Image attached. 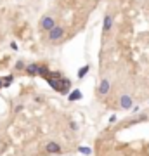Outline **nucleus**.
Listing matches in <instances>:
<instances>
[{
	"mask_svg": "<svg viewBox=\"0 0 149 156\" xmlns=\"http://www.w3.org/2000/svg\"><path fill=\"white\" fill-rule=\"evenodd\" d=\"M63 35H64V30L61 26H56L52 31H49V40L50 42H59L63 38Z\"/></svg>",
	"mask_w": 149,
	"mask_h": 156,
	"instance_id": "obj_1",
	"label": "nucleus"
},
{
	"mask_svg": "<svg viewBox=\"0 0 149 156\" xmlns=\"http://www.w3.org/2000/svg\"><path fill=\"white\" fill-rule=\"evenodd\" d=\"M42 28L47 30V31H52V30L56 28V21H54L52 17H49V16H45L42 19Z\"/></svg>",
	"mask_w": 149,
	"mask_h": 156,
	"instance_id": "obj_2",
	"label": "nucleus"
},
{
	"mask_svg": "<svg viewBox=\"0 0 149 156\" xmlns=\"http://www.w3.org/2000/svg\"><path fill=\"white\" fill-rule=\"evenodd\" d=\"M120 106H121V109H130V106H132V97L130 95H121Z\"/></svg>",
	"mask_w": 149,
	"mask_h": 156,
	"instance_id": "obj_3",
	"label": "nucleus"
},
{
	"mask_svg": "<svg viewBox=\"0 0 149 156\" xmlns=\"http://www.w3.org/2000/svg\"><path fill=\"white\" fill-rule=\"evenodd\" d=\"M45 151L47 153H61V144H57V142H49L47 146H45Z\"/></svg>",
	"mask_w": 149,
	"mask_h": 156,
	"instance_id": "obj_4",
	"label": "nucleus"
},
{
	"mask_svg": "<svg viewBox=\"0 0 149 156\" xmlns=\"http://www.w3.org/2000/svg\"><path fill=\"white\" fill-rule=\"evenodd\" d=\"M109 80L107 78H102V82H101V85H99V94H102V95H106L107 92H109Z\"/></svg>",
	"mask_w": 149,
	"mask_h": 156,
	"instance_id": "obj_5",
	"label": "nucleus"
},
{
	"mask_svg": "<svg viewBox=\"0 0 149 156\" xmlns=\"http://www.w3.org/2000/svg\"><path fill=\"white\" fill-rule=\"evenodd\" d=\"M111 24H113V16L107 14L106 17H104V26H102V33H107V31H109V28H111Z\"/></svg>",
	"mask_w": 149,
	"mask_h": 156,
	"instance_id": "obj_6",
	"label": "nucleus"
},
{
	"mask_svg": "<svg viewBox=\"0 0 149 156\" xmlns=\"http://www.w3.org/2000/svg\"><path fill=\"white\" fill-rule=\"evenodd\" d=\"M38 70H40V66H36V64H28V66H26V73H28V75H36Z\"/></svg>",
	"mask_w": 149,
	"mask_h": 156,
	"instance_id": "obj_7",
	"label": "nucleus"
},
{
	"mask_svg": "<svg viewBox=\"0 0 149 156\" xmlns=\"http://www.w3.org/2000/svg\"><path fill=\"white\" fill-rule=\"evenodd\" d=\"M88 70H90V66H83V68H82V70L78 71V76H80V78H82V76H85V73H87Z\"/></svg>",
	"mask_w": 149,
	"mask_h": 156,
	"instance_id": "obj_8",
	"label": "nucleus"
},
{
	"mask_svg": "<svg viewBox=\"0 0 149 156\" xmlns=\"http://www.w3.org/2000/svg\"><path fill=\"white\" fill-rule=\"evenodd\" d=\"M78 97H80V92H75V94H71V97H70V99L73 101V99H78Z\"/></svg>",
	"mask_w": 149,
	"mask_h": 156,
	"instance_id": "obj_9",
	"label": "nucleus"
},
{
	"mask_svg": "<svg viewBox=\"0 0 149 156\" xmlns=\"http://www.w3.org/2000/svg\"><path fill=\"white\" fill-rule=\"evenodd\" d=\"M16 68H17V70H21V68H24V63H23V61H19V63H16Z\"/></svg>",
	"mask_w": 149,
	"mask_h": 156,
	"instance_id": "obj_10",
	"label": "nucleus"
},
{
	"mask_svg": "<svg viewBox=\"0 0 149 156\" xmlns=\"http://www.w3.org/2000/svg\"><path fill=\"white\" fill-rule=\"evenodd\" d=\"M0 87H2V80H0Z\"/></svg>",
	"mask_w": 149,
	"mask_h": 156,
	"instance_id": "obj_11",
	"label": "nucleus"
}]
</instances>
